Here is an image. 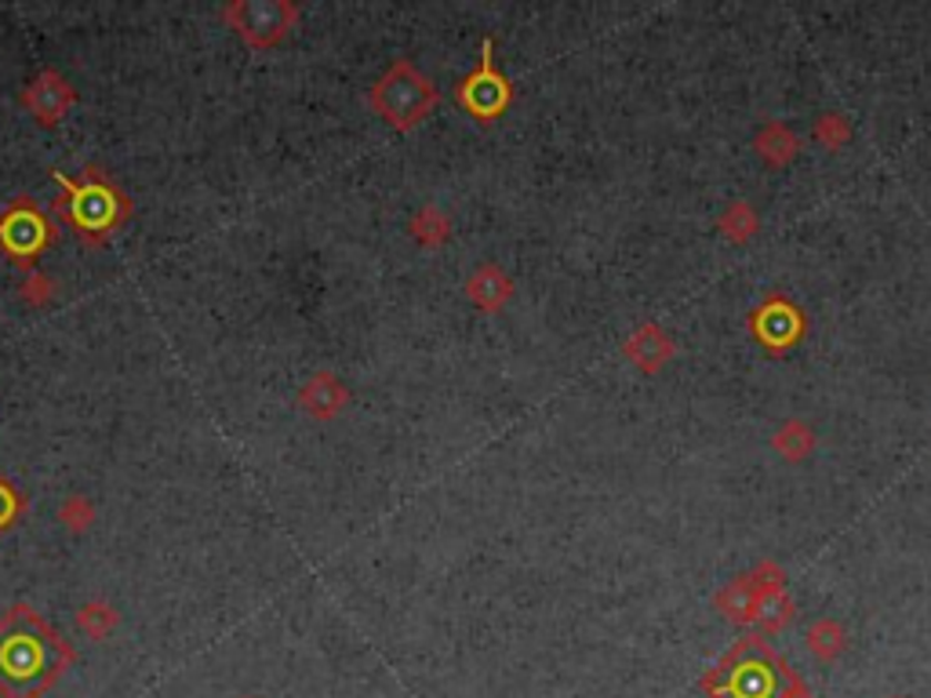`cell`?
<instances>
[{
    "instance_id": "obj_14",
    "label": "cell",
    "mask_w": 931,
    "mask_h": 698,
    "mask_svg": "<svg viewBox=\"0 0 931 698\" xmlns=\"http://www.w3.org/2000/svg\"><path fill=\"white\" fill-rule=\"evenodd\" d=\"M343 401H346V390L338 386L332 375H317L303 390V407H306L310 415H321V418L335 415L338 407H343Z\"/></svg>"
},
{
    "instance_id": "obj_1",
    "label": "cell",
    "mask_w": 931,
    "mask_h": 698,
    "mask_svg": "<svg viewBox=\"0 0 931 698\" xmlns=\"http://www.w3.org/2000/svg\"><path fill=\"white\" fill-rule=\"evenodd\" d=\"M70 662V644L33 608L16 604L0 618V698H44Z\"/></svg>"
},
{
    "instance_id": "obj_12",
    "label": "cell",
    "mask_w": 931,
    "mask_h": 698,
    "mask_svg": "<svg viewBox=\"0 0 931 698\" xmlns=\"http://www.w3.org/2000/svg\"><path fill=\"white\" fill-rule=\"evenodd\" d=\"M509 292H514V284H509L506 273L495 270V266L477 270L474 281H469V299H474L477 306H484V310H498L509 299Z\"/></svg>"
},
{
    "instance_id": "obj_13",
    "label": "cell",
    "mask_w": 931,
    "mask_h": 698,
    "mask_svg": "<svg viewBox=\"0 0 931 698\" xmlns=\"http://www.w3.org/2000/svg\"><path fill=\"white\" fill-rule=\"evenodd\" d=\"M771 444H776V452L782 458H790V463H801V458L811 455V447H816V429H811L808 423H801V418H790V423H782L776 429Z\"/></svg>"
},
{
    "instance_id": "obj_5",
    "label": "cell",
    "mask_w": 931,
    "mask_h": 698,
    "mask_svg": "<svg viewBox=\"0 0 931 698\" xmlns=\"http://www.w3.org/2000/svg\"><path fill=\"white\" fill-rule=\"evenodd\" d=\"M804 332V313L793 306L790 299H768L765 306L753 313V335L765 342L768 350H786L793 346Z\"/></svg>"
},
{
    "instance_id": "obj_16",
    "label": "cell",
    "mask_w": 931,
    "mask_h": 698,
    "mask_svg": "<svg viewBox=\"0 0 931 698\" xmlns=\"http://www.w3.org/2000/svg\"><path fill=\"white\" fill-rule=\"evenodd\" d=\"M77 219H81V226H91V230H107L113 215H110V201H107V190H91V193H81L77 196Z\"/></svg>"
},
{
    "instance_id": "obj_10",
    "label": "cell",
    "mask_w": 931,
    "mask_h": 698,
    "mask_svg": "<svg viewBox=\"0 0 931 698\" xmlns=\"http://www.w3.org/2000/svg\"><path fill=\"white\" fill-rule=\"evenodd\" d=\"M0 230H8V233H0V241L8 244V252H37V247H41L44 241H48V230H44V222H41V215L37 212H16V208H11L8 212V219H4V226Z\"/></svg>"
},
{
    "instance_id": "obj_6",
    "label": "cell",
    "mask_w": 931,
    "mask_h": 698,
    "mask_svg": "<svg viewBox=\"0 0 931 698\" xmlns=\"http://www.w3.org/2000/svg\"><path fill=\"white\" fill-rule=\"evenodd\" d=\"M626 357L634 361L640 372H659V367L674 357V338L666 335L659 324H645L626 338Z\"/></svg>"
},
{
    "instance_id": "obj_3",
    "label": "cell",
    "mask_w": 931,
    "mask_h": 698,
    "mask_svg": "<svg viewBox=\"0 0 931 698\" xmlns=\"http://www.w3.org/2000/svg\"><path fill=\"white\" fill-rule=\"evenodd\" d=\"M226 22L244 37L247 44L270 48V44H277L287 30H292L295 8L284 4V0H247V4L226 8Z\"/></svg>"
},
{
    "instance_id": "obj_4",
    "label": "cell",
    "mask_w": 931,
    "mask_h": 698,
    "mask_svg": "<svg viewBox=\"0 0 931 698\" xmlns=\"http://www.w3.org/2000/svg\"><path fill=\"white\" fill-rule=\"evenodd\" d=\"M509 95H514V91H509V81L495 70V62H492V44H484L480 65L463 81L458 99H463V107L474 113L477 121H492V117H498L506 110Z\"/></svg>"
},
{
    "instance_id": "obj_7",
    "label": "cell",
    "mask_w": 931,
    "mask_h": 698,
    "mask_svg": "<svg viewBox=\"0 0 931 698\" xmlns=\"http://www.w3.org/2000/svg\"><path fill=\"white\" fill-rule=\"evenodd\" d=\"M70 102H73V88L59 81L55 73H44L41 81L26 91V107H30L37 121H44V124H55L59 117L70 110Z\"/></svg>"
},
{
    "instance_id": "obj_2",
    "label": "cell",
    "mask_w": 931,
    "mask_h": 698,
    "mask_svg": "<svg viewBox=\"0 0 931 698\" xmlns=\"http://www.w3.org/2000/svg\"><path fill=\"white\" fill-rule=\"evenodd\" d=\"M372 107L378 110L383 121L393 128L408 131L418 121H426L429 110L437 107V88L429 77H423L412 62H393L386 77L372 88Z\"/></svg>"
},
{
    "instance_id": "obj_15",
    "label": "cell",
    "mask_w": 931,
    "mask_h": 698,
    "mask_svg": "<svg viewBox=\"0 0 931 698\" xmlns=\"http://www.w3.org/2000/svg\"><path fill=\"white\" fill-rule=\"evenodd\" d=\"M757 230H760V219L750 208V201H731L725 208V215H720V233H725L731 244H746Z\"/></svg>"
},
{
    "instance_id": "obj_11",
    "label": "cell",
    "mask_w": 931,
    "mask_h": 698,
    "mask_svg": "<svg viewBox=\"0 0 931 698\" xmlns=\"http://www.w3.org/2000/svg\"><path fill=\"white\" fill-rule=\"evenodd\" d=\"M779 583H782L779 575L771 578V583L760 578V586H765V589H760V604H757V618H753V623H760L765 629H782L793 618V600L786 597V589Z\"/></svg>"
},
{
    "instance_id": "obj_17",
    "label": "cell",
    "mask_w": 931,
    "mask_h": 698,
    "mask_svg": "<svg viewBox=\"0 0 931 698\" xmlns=\"http://www.w3.org/2000/svg\"><path fill=\"white\" fill-rule=\"evenodd\" d=\"M808 648L816 655H822V658H833L844 648V629L837 623H830V618H819V623L808 629Z\"/></svg>"
},
{
    "instance_id": "obj_8",
    "label": "cell",
    "mask_w": 931,
    "mask_h": 698,
    "mask_svg": "<svg viewBox=\"0 0 931 698\" xmlns=\"http://www.w3.org/2000/svg\"><path fill=\"white\" fill-rule=\"evenodd\" d=\"M760 575H739L736 583H728L717 593V608L720 615H728L731 623H753L757 604H760Z\"/></svg>"
},
{
    "instance_id": "obj_9",
    "label": "cell",
    "mask_w": 931,
    "mask_h": 698,
    "mask_svg": "<svg viewBox=\"0 0 931 698\" xmlns=\"http://www.w3.org/2000/svg\"><path fill=\"white\" fill-rule=\"evenodd\" d=\"M753 146H757V153L765 156L771 168H786L797 153H801V139H797L793 128H786L782 121H768L765 128L757 131Z\"/></svg>"
},
{
    "instance_id": "obj_18",
    "label": "cell",
    "mask_w": 931,
    "mask_h": 698,
    "mask_svg": "<svg viewBox=\"0 0 931 698\" xmlns=\"http://www.w3.org/2000/svg\"><path fill=\"white\" fill-rule=\"evenodd\" d=\"M816 139L822 142L826 150H841L844 142L851 139V124L844 121L841 113H822L819 124H816Z\"/></svg>"
}]
</instances>
